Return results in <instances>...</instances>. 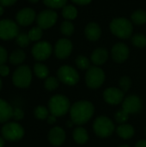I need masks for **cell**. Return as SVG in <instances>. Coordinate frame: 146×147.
<instances>
[{"mask_svg":"<svg viewBox=\"0 0 146 147\" xmlns=\"http://www.w3.org/2000/svg\"><path fill=\"white\" fill-rule=\"evenodd\" d=\"M94 112L95 107L90 102L79 101L71 107V120L76 125H83L91 119Z\"/></svg>","mask_w":146,"mask_h":147,"instance_id":"cell-1","label":"cell"},{"mask_svg":"<svg viewBox=\"0 0 146 147\" xmlns=\"http://www.w3.org/2000/svg\"><path fill=\"white\" fill-rule=\"evenodd\" d=\"M49 111L51 115L56 117L63 116L71 109V103L69 99L62 95H55L51 97L48 102Z\"/></svg>","mask_w":146,"mask_h":147,"instance_id":"cell-2","label":"cell"},{"mask_svg":"<svg viewBox=\"0 0 146 147\" xmlns=\"http://www.w3.org/2000/svg\"><path fill=\"white\" fill-rule=\"evenodd\" d=\"M110 30L115 36L120 39H127L131 37L133 28L132 22L128 19L120 17L115 18L111 22Z\"/></svg>","mask_w":146,"mask_h":147,"instance_id":"cell-3","label":"cell"},{"mask_svg":"<svg viewBox=\"0 0 146 147\" xmlns=\"http://www.w3.org/2000/svg\"><path fill=\"white\" fill-rule=\"evenodd\" d=\"M12 81L15 86L18 88H27L32 81V72L28 65H21L15 69L12 76Z\"/></svg>","mask_w":146,"mask_h":147,"instance_id":"cell-4","label":"cell"},{"mask_svg":"<svg viewBox=\"0 0 146 147\" xmlns=\"http://www.w3.org/2000/svg\"><path fill=\"white\" fill-rule=\"evenodd\" d=\"M93 129L97 136L107 138L114 133V125L109 118L106 116H100L95 120Z\"/></svg>","mask_w":146,"mask_h":147,"instance_id":"cell-5","label":"cell"},{"mask_svg":"<svg viewBox=\"0 0 146 147\" xmlns=\"http://www.w3.org/2000/svg\"><path fill=\"white\" fill-rule=\"evenodd\" d=\"M3 138L8 141H18L24 136L23 127L16 122L6 123L1 130Z\"/></svg>","mask_w":146,"mask_h":147,"instance_id":"cell-6","label":"cell"},{"mask_svg":"<svg viewBox=\"0 0 146 147\" xmlns=\"http://www.w3.org/2000/svg\"><path fill=\"white\" fill-rule=\"evenodd\" d=\"M86 84L89 88L97 89L100 88L105 80L104 71L97 66H90L86 73L85 77Z\"/></svg>","mask_w":146,"mask_h":147,"instance_id":"cell-7","label":"cell"},{"mask_svg":"<svg viewBox=\"0 0 146 147\" xmlns=\"http://www.w3.org/2000/svg\"><path fill=\"white\" fill-rule=\"evenodd\" d=\"M58 78L65 84L75 85L79 81V74L73 67L63 65L58 70Z\"/></svg>","mask_w":146,"mask_h":147,"instance_id":"cell-8","label":"cell"},{"mask_svg":"<svg viewBox=\"0 0 146 147\" xmlns=\"http://www.w3.org/2000/svg\"><path fill=\"white\" fill-rule=\"evenodd\" d=\"M19 28L17 24L9 19L0 21V39L10 40L18 35Z\"/></svg>","mask_w":146,"mask_h":147,"instance_id":"cell-9","label":"cell"},{"mask_svg":"<svg viewBox=\"0 0 146 147\" xmlns=\"http://www.w3.org/2000/svg\"><path fill=\"white\" fill-rule=\"evenodd\" d=\"M58 15L53 10L46 9L41 11L37 16V24L41 29H46L52 27L57 21Z\"/></svg>","mask_w":146,"mask_h":147,"instance_id":"cell-10","label":"cell"},{"mask_svg":"<svg viewBox=\"0 0 146 147\" xmlns=\"http://www.w3.org/2000/svg\"><path fill=\"white\" fill-rule=\"evenodd\" d=\"M52 53V46L46 41H40L32 48V54L37 60H45L50 57Z\"/></svg>","mask_w":146,"mask_h":147,"instance_id":"cell-11","label":"cell"},{"mask_svg":"<svg viewBox=\"0 0 146 147\" xmlns=\"http://www.w3.org/2000/svg\"><path fill=\"white\" fill-rule=\"evenodd\" d=\"M71 51H72V43L68 39H65V38L60 39L55 44V48H54L55 55L60 59H64L69 57L70 54L71 53Z\"/></svg>","mask_w":146,"mask_h":147,"instance_id":"cell-12","label":"cell"},{"mask_svg":"<svg viewBox=\"0 0 146 147\" xmlns=\"http://www.w3.org/2000/svg\"><path fill=\"white\" fill-rule=\"evenodd\" d=\"M142 105V101L139 96H129L124 100L122 109L128 114H136L141 110Z\"/></svg>","mask_w":146,"mask_h":147,"instance_id":"cell-13","label":"cell"},{"mask_svg":"<svg viewBox=\"0 0 146 147\" xmlns=\"http://www.w3.org/2000/svg\"><path fill=\"white\" fill-rule=\"evenodd\" d=\"M103 97L108 103L117 105L123 101L124 92L117 88H108L103 93Z\"/></svg>","mask_w":146,"mask_h":147,"instance_id":"cell-14","label":"cell"},{"mask_svg":"<svg viewBox=\"0 0 146 147\" xmlns=\"http://www.w3.org/2000/svg\"><path fill=\"white\" fill-rule=\"evenodd\" d=\"M129 56V48L124 43H117L112 48V57L117 63L125 62Z\"/></svg>","mask_w":146,"mask_h":147,"instance_id":"cell-15","label":"cell"},{"mask_svg":"<svg viewBox=\"0 0 146 147\" xmlns=\"http://www.w3.org/2000/svg\"><path fill=\"white\" fill-rule=\"evenodd\" d=\"M16 21L22 26L30 25L35 19V12L30 8H25L16 14Z\"/></svg>","mask_w":146,"mask_h":147,"instance_id":"cell-16","label":"cell"},{"mask_svg":"<svg viewBox=\"0 0 146 147\" xmlns=\"http://www.w3.org/2000/svg\"><path fill=\"white\" fill-rule=\"evenodd\" d=\"M48 140L54 146H61L65 140V131L59 127H55L52 128L48 134Z\"/></svg>","mask_w":146,"mask_h":147,"instance_id":"cell-17","label":"cell"},{"mask_svg":"<svg viewBox=\"0 0 146 147\" xmlns=\"http://www.w3.org/2000/svg\"><path fill=\"white\" fill-rule=\"evenodd\" d=\"M102 34V29L100 26L96 22L89 23L85 28V35L88 40L96 41L97 40Z\"/></svg>","mask_w":146,"mask_h":147,"instance_id":"cell-18","label":"cell"},{"mask_svg":"<svg viewBox=\"0 0 146 147\" xmlns=\"http://www.w3.org/2000/svg\"><path fill=\"white\" fill-rule=\"evenodd\" d=\"M13 115L12 107L4 100L0 98V123L7 122Z\"/></svg>","mask_w":146,"mask_h":147,"instance_id":"cell-19","label":"cell"},{"mask_svg":"<svg viewBox=\"0 0 146 147\" xmlns=\"http://www.w3.org/2000/svg\"><path fill=\"white\" fill-rule=\"evenodd\" d=\"M108 59V52L104 48H97L91 54V61L96 65H103Z\"/></svg>","mask_w":146,"mask_h":147,"instance_id":"cell-20","label":"cell"},{"mask_svg":"<svg viewBox=\"0 0 146 147\" xmlns=\"http://www.w3.org/2000/svg\"><path fill=\"white\" fill-rule=\"evenodd\" d=\"M117 134L120 138L124 140H128L134 135L135 131L133 126L129 124H121L117 128Z\"/></svg>","mask_w":146,"mask_h":147,"instance_id":"cell-21","label":"cell"},{"mask_svg":"<svg viewBox=\"0 0 146 147\" xmlns=\"http://www.w3.org/2000/svg\"><path fill=\"white\" fill-rule=\"evenodd\" d=\"M73 139L79 145H83L89 140L88 132L83 127H77L73 132Z\"/></svg>","mask_w":146,"mask_h":147,"instance_id":"cell-22","label":"cell"},{"mask_svg":"<svg viewBox=\"0 0 146 147\" xmlns=\"http://www.w3.org/2000/svg\"><path fill=\"white\" fill-rule=\"evenodd\" d=\"M25 58H26L25 53L21 49H16L11 53L9 59L12 65H20L25 60Z\"/></svg>","mask_w":146,"mask_h":147,"instance_id":"cell-23","label":"cell"},{"mask_svg":"<svg viewBox=\"0 0 146 147\" xmlns=\"http://www.w3.org/2000/svg\"><path fill=\"white\" fill-rule=\"evenodd\" d=\"M34 71L39 78H46L49 74L48 68L40 63H36L34 66Z\"/></svg>","mask_w":146,"mask_h":147,"instance_id":"cell-24","label":"cell"},{"mask_svg":"<svg viewBox=\"0 0 146 147\" xmlns=\"http://www.w3.org/2000/svg\"><path fill=\"white\" fill-rule=\"evenodd\" d=\"M62 16L67 20H73L77 16V9L73 5H65L63 8Z\"/></svg>","mask_w":146,"mask_h":147,"instance_id":"cell-25","label":"cell"},{"mask_svg":"<svg viewBox=\"0 0 146 147\" xmlns=\"http://www.w3.org/2000/svg\"><path fill=\"white\" fill-rule=\"evenodd\" d=\"M131 18H132L133 22H134L135 24H138V25L144 24L146 22V11L143 9L136 10L133 13Z\"/></svg>","mask_w":146,"mask_h":147,"instance_id":"cell-26","label":"cell"},{"mask_svg":"<svg viewBox=\"0 0 146 147\" xmlns=\"http://www.w3.org/2000/svg\"><path fill=\"white\" fill-rule=\"evenodd\" d=\"M76 65L81 70H86L90 67V61L89 59L83 55H79L76 59Z\"/></svg>","mask_w":146,"mask_h":147,"instance_id":"cell-27","label":"cell"},{"mask_svg":"<svg viewBox=\"0 0 146 147\" xmlns=\"http://www.w3.org/2000/svg\"><path fill=\"white\" fill-rule=\"evenodd\" d=\"M132 42L137 47H145L146 46V36L142 34H137L133 36Z\"/></svg>","mask_w":146,"mask_h":147,"instance_id":"cell-28","label":"cell"},{"mask_svg":"<svg viewBox=\"0 0 146 147\" xmlns=\"http://www.w3.org/2000/svg\"><path fill=\"white\" fill-rule=\"evenodd\" d=\"M60 30L63 34L66 36H71L74 32V25L70 21H65L61 24Z\"/></svg>","mask_w":146,"mask_h":147,"instance_id":"cell-29","label":"cell"},{"mask_svg":"<svg viewBox=\"0 0 146 147\" xmlns=\"http://www.w3.org/2000/svg\"><path fill=\"white\" fill-rule=\"evenodd\" d=\"M34 115L38 120H45L49 116V111L44 106H38L34 109Z\"/></svg>","mask_w":146,"mask_h":147,"instance_id":"cell-30","label":"cell"},{"mask_svg":"<svg viewBox=\"0 0 146 147\" xmlns=\"http://www.w3.org/2000/svg\"><path fill=\"white\" fill-rule=\"evenodd\" d=\"M44 3L52 9H59V8H64L67 3V0H43Z\"/></svg>","mask_w":146,"mask_h":147,"instance_id":"cell-31","label":"cell"},{"mask_svg":"<svg viewBox=\"0 0 146 147\" xmlns=\"http://www.w3.org/2000/svg\"><path fill=\"white\" fill-rule=\"evenodd\" d=\"M44 84H45V88L47 90L52 91L59 87V81L54 77H48V78H46Z\"/></svg>","mask_w":146,"mask_h":147,"instance_id":"cell-32","label":"cell"},{"mask_svg":"<svg viewBox=\"0 0 146 147\" xmlns=\"http://www.w3.org/2000/svg\"><path fill=\"white\" fill-rule=\"evenodd\" d=\"M28 34V37H29L30 40H33V41L39 40L42 36V29L40 27L33 28H31L29 30Z\"/></svg>","mask_w":146,"mask_h":147,"instance_id":"cell-33","label":"cell"},{"mask_svg":"<svg viewBox=\"0 0 146 147\" xmlns=\"http://www.w3.org/2000/svg\"><path fill=\"white\" fill-rule=\"evenodd\" d=\"M29 42H30V39L28 37V34L25 33L19 34L16 36V43L21 47H26L27 46H28Z\"/></svg>","mask_w":146,"mask_h":147,"instance_id":"cell-34","label":"cell"},{"mask_svg":"<svg viewBox=\"0 0 146 147\" xmlns=\"http://www.w3.org/2000/svg\"><path fill=\"white\" fill-rule=\"evenodd\" d=\"M129 115L126 110H124L123 109L120 111H118L116 114H115V120L117 122L120 123V124H125L128 118H129Z\"/></svg>","mask_w":146,"mask_h":147,"instance_id":"cell-35","label":"cell"},{"mask_svg":"<svg viewBox=\"0 0 146 147\" xmlns=\"http://www.w3.org/2000/svg\"><path fill=\"white\" fill-rule=\"evenodd\" d=\"M131 84H132V82H131L130 78H129V77H126V76L122 77V78H120V87L121 90H122L124 93L126 92V91L130 89Z\"/></svg>","mask_w":146,"mask_h":147,"instance_id":"cell-36","label":"cell"},{"mask_svg":"<svg viewBox=\"0 0 146 147\" xmlns=\"http://www.w3.org/2000/svg\"><path fill=\"white\" fill-rule=\"evenodd\" d=\"M23 117H24V112L22 109H21L19 108H15L13 109L12 118H14L15 121H21Z\"/></svg>","mask_w":146,"mask_h":147,"instance_id":"cell-37","label":"cell"},{"mask_svg":"<svg viewBox=\"0 0 146 147\" xmlns=\"http://www.w3.org/2000/svg\"><path fill=\"white\" fill-rule=\"evenodd\" d=\"M7 58H8V54L6 50L0 46V65H3L7 61Z\"/></svg>","mask_w":146,"mask_h":147,"instance_id":"cell-38","label":"cell"},{"mask_svg":"<svg viewBox=\"0 0 146 147\" xmlns=\"http://www.w3.org/2000/svg\"><path fill=\"white\" fill-rule=\"evenodd\" d=\"M9 73V68L5 65H0V76L2 77H6Z\"/></svg>","mask_w":146,"mask_h":147,"instance_id":"cell-39","label":"cell"},{"mask_svg":"<svg viewBox=\"0 0 146 147\" xmlns=\"http://www.w3.org/2000/svg\"><path fill=\"white\" fill-rule=\"evenodd\" d=\"M16 0H0V5L2 6H9L14 4Z\"/></svg>","mask_w":146,"mask_h":147,"instance_id":"cell-40","label":"cell"},{"mask_svg":"<svg viewBox=\"0 0 146 147\" xmlns=\"http://www.w3.org/2000/svg\"><path fill=\"white\" fill-rule=\"evenodd\" d=\"M71 1L80 5H85V4L89 3L92 0H71Z\"/></svg>","mask_w":146,"mask_h":147,"instance_id":"cell-41","label":"cell"},{"mask_svg":"<svg viewBox=\"0 0 146 147\" xmlns=\"http://www.w3.org/2000/svg\"><path fill=\"white\" fill-rule=\"evenodd\" d=\"M47 122L51 125L54 124L56 122V116L53 115H50L48 117H47Z\"/></svg>","mask_w":146,"mask_h":147,"instance_id":"cell-42","label":"cell"},{"mask_svg":"<svg viewBox=\"0 0 146 147\" xmlns=\"http://www.w3.org/2000/svg\"><path fill=\"white\" fill-rule=\"evenodd\" d=\"M135 147H146V140H139L137 144Z\"/></svg>","mask_w":146,"mask_h":147,"instance_id":"cell-43","label":"cell"},{"mask_svg":"<svg viewBox=\"0 0 146 147\" xmlns=\"http://www.w3.org/2000/svg\"><path fill=\"white\" fill-rule=\"evenodd\" d=\"M73 125H74V123H73V121L71 120V121H68L67 122H66V126L68 127H73Z\"/></svg>","mask_w":146,"mask_h":147,"instance_id":"cell-44","label":"cell"},{"mask_svg":"<svg viewBox=\"0 0 146 147\" xmlns=\"http://www.w3.org/2000/svg\"><path fill=\"white\" fill-rule=\"evenodd\" d=\"M4 139L3 137H0V147H3L4 146Z\"/></svg>","mask_w":146,"mask_h":147,"instance_id":"cell-45","label":"cell"},{"mask_svg":"<svg viewBox=\"0 0 146 147\" xmlns=\"http://www.w3.org/2000/svg\"><path fill=\"white\" fill-rule=\"evenodd\" d=\"M3 13V7L2 5H0V16H2Z\"/></svg>","mask_w":146,"mask_h":147,"instance_id":"cell-46","label":"cell"},{"mask_svg":"<svg viewBox=\"0 0 146 147\" xmlns=\"http://www.w3.org/2000/svg\"><path fill=\"white\" fill-rule=\"evenodd\" d=\"M29 2H31V3H37L39 0H28Z\"/></svg>","mask_w":146,"mask_h":147,"instance_id":"cell-47","label":"cell"},{"mask_svg":"<svg viewBox=\"0 0 146 147\" xmlns=\"http://www.w3.org/2000/svg\"><path fill=\"white\" fill-rule=\"evenodd\" d=\"M119 147H130L128 145H122V146H120Z\"/></svg>","mask_w":146,"mask_h":147,"instance_id":"cell-48","label":"cell"},{"mask_svg":"<svg viewBox=\"0 0 146 147\" xmlns=\"http://www.w3.org/2000/svg\"><path fill=\"white\" fill-rule=\"evenodd\" d=\"M1 89H2V80L0 78V90H1Z\"/></svg>","mask_w":146,"mask_h":147,"instance_id":"cell-49","label":"cell"}]
</instances>
